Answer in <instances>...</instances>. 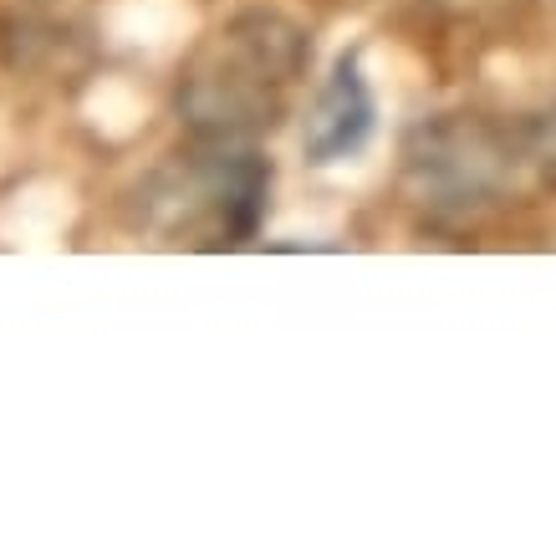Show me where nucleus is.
Segmentation results:
<instances>
[{
  "mask_svg": "<svg viewBox=\"0 0 556 556\" xmlns=\"http://www.w3.org/2000/svg\"><path fill=\"white\" fill-rule=\"evenodd\" d=\"M312 62V41L281 11H240L189 62L179 113L210 143H240L281 118L291 83Z\"/></svg>",
  "mask_w": 556,
  "mask_h": 556,
  "instance_id": "f257e3e1",
  "label": "nucleus"
},
{
  "mask_svg": "<svg viewBox=\"0 0 556 556\" xmlns=\"http://www.w3.org/2000/svg\"><path fill=\"white\" fill-rule=\"evenodd\" d=\"M501 159L506 153L495 149V138L475 123H439V128H424L419 143L408 149V174L419 179L424 204H455V210H470L475 200H490L495 185H501Z\"/></svg>",
  "mask_w": 556,
  "mask_h": 556,
  "instance_id": "f03ea898",
  "label": "nucleus"
},
{
  "mask_svg": "<svg viewBox=\"0 0 556 556\" xmlns=\"http://www.w3.org/2000/svg\"><path fill=\"white\" fill-rule=\"evenodd\" d=\"M372 123H378V102H372L368 77L357 67V56H338L332 77L317 87V98L306 108L302 153L312 164H342L372 138Z\"/></svg>",
  "mask_w": 556,
  "mask_h": 556,
  "instance_id": "7ed1b4c3",
  "label": "nucleus"
},
{
  "mask_svg": "<svg viewBox=\"0 0 556 556\" xmlns=\"http://www.w3.org/2000/svg\"><path fill=\"white\" fill-rule=\"evenodd\" d=\"M526 159H531L546 179H556V113H541V118L526 128Z\"/></svg>",
  "mask_w": 556,
  "mask_h": 556,
  "instance_id": "20e7f679",
  "label": "nucleus"
}]
</instances>
